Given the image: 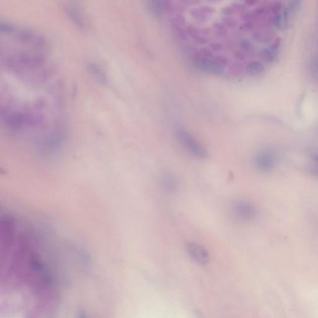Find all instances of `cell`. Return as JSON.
<instances>
[{"label": "cell", "instance_id": "cell-1", "mask_svg": "<svg viewBox=\"0 0 318 318\" xmlns=\"http://www.w3.org/2000/svg\"><path fill=\"white\" fill-rule=\"evenodd\" d=\"M176 136L182 146L194 157L199 159H205L207 157V150L188 131L182 128H178L176 131Z\"/></svg>", "mask_w": 318, "mask_h": 318}, {"label": "cell", "instance_id": "cell-2", "mask_svg": "<svg viewBox=\"0 0 318 318\" xmlns=\"http://www.w3.org/2000/svg\"><path fill=\"white\" fill-rule=\"evenodd\" d=\"M254 164L259 172L268 173L275 169L277 164V158L273 150L269 148H262L255 154Z\"/></svg>", "mask_w": 318, "mask_h": 318}, {"label": "cell", "instance_id": "cell-3", "mask_svg": "<svg viewBox=\"0 0 318 318\" xmlns=\"http://www.w3.org/2000/svg\"><path fill=\"white\" fill-rule=\"evenodd\" d=\"M232 212L237 220L242 222L253 221L258 214L256 205L245 200L235 202L232 205Z\"/></svg>", "mask_w": 318, "mask_h": 318}, {"label": "cell", "instance_id": "cell-4", "mask_svg": "<svg viewBox=\"0 0 318 318\" xmlns=\"http://www.w3.org/2000/svg\"><path fill=\"white\" fill-rule=\"evenodd\" d=\"M63 10L68 19L79 29L82 30L87 29L88 24L86 16L83 11L77 5L68 3L63 5Z\"/></svg>", "mask_w": 318, "mask_h": 318}, {"label": "cell", "instance_id": "cell-5", "mask_svg": "<svg viewBox=\"0 0 318 318\" xmlns=\"http://www.w3.org/2000/svg\"><path fill=\"white\" fill-rule=\"evenodd\" d=\"M186 250L189 256L200 265H207L210 262V255L204 247L194 242H189L186 245Z\"/></svg>", "mask_w": 318, "mask_h": 318}, {"label": "cell", "instance_id": "cell-6", "mask_svg": "<svg viewBox=\"0 0 318 318\" xmlns=\"http://www.w3.org/2000/svg\"><path fill=\"white\" fill-rule=\"evenodd\" d=\"M157 182L162 190L168 194L175 193L179 187L177 178L170 172H161L158 175Z\"/></svg>", "mask_w": 318, "mask_h": 318}, {"label": "cell", "instance_id": "cell-7", "mask_svg": "<svg viewBox=\"0 0 318 318\" xmlns=\"http://www.w3.org/2000/svg\"><path fill=\"white\" fill-rule=\"evenodd\" d=\"M196 66L202 72L212 75H220L224 72V67L220 63L204 57L197 60Z\"/></svg>", "mask_w": 318, "mask_h": 318}, {"label": "cell", "instance_id": "cell-8", "mask_svg": "<svg viewBox=\"0 0 318 318\" xmlns=\"http://www.w3.org/2000/svg\"><path fill=\"white\" fill-rule=\"evenodd\" d=\"M88 71L94 78L103 85H108L109 83L108 75L100 65L95 62H89L86 64Z\"/></svg>", "mask_w": 318, "mask_h": 318}, {"label": "cell", "instance_id": "cell-9", "mask_svg": "<svg viewBox=\"0 0 318 318\" xmlns=\"http://www.w3.org/2000/svg\"><path fill=\"white\" fill-rule=\"evenodd\" d=\"M273 21L275 26L280 29H284L287 26L289 13L286 7L276 5Z\"/></svg>", "mask_w": 318, "mask_h": 318}, {"label": "cell", "instance_id": "cell-10", "mask_svg": "<svg viewBox=\"0 0 318 318\" xmlns=\"http://www.w3.org/2000/svg\"><path fill=\"white\" fill-rule=\"evenodd\" d=\"M281 45V40L277 38L269 48L262 51L261 54L262 59L267 63L273 62L277 57L278 51Z\"/></svg>", "mask_w": 318, "mask_h": 318}, {"label": "cell", "instance_id": "cell-11", "mask_svg": "<svg viewBox=\"0 0 318 318\" xmlns=\"http://www.w3.org/2000/svg\"><path fill=\"white\" fill-rule=\"evenodd\" d=\"M148 8L153 16L160 18L163 15L164 5L160 1L148 2Z\"/></svg>", "mask_w": 318, "mask_h": 318}, {"label": "cell", "instance_id": "cell-12", "mask_svg": "<svg viewBox=\"0 0 318 318\" xmlns=\"http://www.w3.org/2000/svg\"><path fill=\"white\" fill-rule=\"evenodd\" d=\"M248 71L252 75H257L264 70V66L259 61H252L248 65Z\"/></svg>", "mask_w": 318, "mask_h": 318}, {"label": "cell", "instance_id": "cell-13", "mask_svg": "<svg viewBox=\"0 0 318 318\" xmlns=\"http://www.w3.org/2000/svg\"><path fill=\"white\" fill-rule=\"evenodd\" d=\"M311 158L312 163H313V166L310 167L309 171L318 179V153H312Z\"/></svg>", "mask_w": 318, "mask_h": 318}, {"label": "cell", "instance_id": "cell-14", "mask_svg": "<svg viewBox=\"0 0 318 318\" xmlns=\"http://www.w3.org/2000/svg\"><path fill=\"white\" fill-rule=\"evenodd\" d=\"M198 318H204V316H202V314H198Z\"/></svg>", "mask_w": 318, "mask_h": 318}]
</instances>
